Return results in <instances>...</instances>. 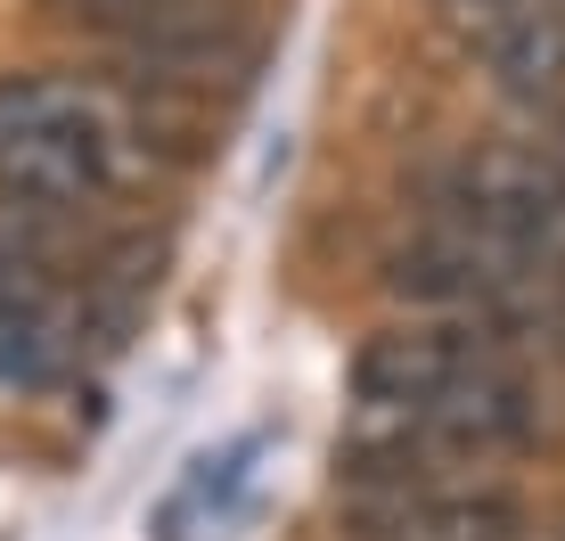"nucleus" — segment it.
Instances as JSON below:
<instances>
[{"instance_id":"nucleus-1","label":"nucleus","mask_w":565,"mask_h":541,"mask_svg":"<svg viewBox=\"0 0 565 541\" xmlns=\"http://www.w3.org/2000/svg\"><path fill=\"white\" fill-rule=\"evenodd\" d=\"M115 115L66 74H0V205H90L115 181Z\"/></svg>"},{"instance_id":"nucleus-2","label":"nucleus","mask_w":565,"mask_h":541,"mask_svg":"<svg viewBox=\"0 0 565 541\" xmlns=\"http://www.w3.org/2000/svg\"><path fill=\"white\" fill-rule=\"evenodd\" d=\"M451 214L524 255H565V172L550 140H492L451 165Z\"/></svg>"},{"instance_id":"nucleus-3","label":"nucleus","mask_w":565,"mask_h":541,"mask_svg":"<svg viewBox=\"0 0 565 541\" xmlns=\"http://www.w3.org/2000/svg\"><path fill=\"white\" fill-rule=\"evenodd\" d=\"M353 541H533V517L500 485H402L361 500Z\"/></svg>"},{"instance_id":"nucleus-4","label":"nucleus","mask_w":565,"mask_h":541,"mask_svg":"<svg viewBox=\"0 0 565 541\" xmlns=\"http://www.w3.org/2000/svg\"><path fill=\"white\" fill-rule=\"evenodd\" d=\"M66 361V320L25 263H0V385H50Z\"/></svg>"},{"instance_id":"nucleus-5","label":"nucleus","mask_w":565,"mask_h":541,"mask_svg":"<svg viewBox=\"0 0 565 541\" xmlns=\"http://www.w3.org/2000/svg\"><path fill=\"white\" fill-rule=\"evenodd\" d=\"M443 17H451V33L467 50H483V42H500V33H516V25L565 17V0H443Z\"/></svg>"},{"instance_id":"nucleus-6","label":"nucleus","mask_w":565,"mask_h":541,"mask_svg":"<svg viewBox=\"0 0 565 541\" xmlns=\"http://www.w3.org/2000/svg\"><path fill=\"white\" fill-rule=\"evenodd\" d=\"M550 148H557V172H565V124H557V140H550Z\"/></svg>"}]
</instances>
